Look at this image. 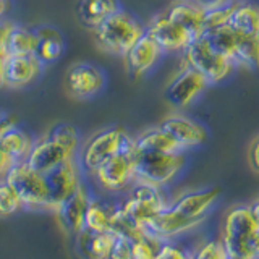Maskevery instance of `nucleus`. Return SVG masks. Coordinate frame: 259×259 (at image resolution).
<instances>
[{
    "instance_id": "1",
    "label": "nucleus",
    "mask_w": 259,
    "mask_h": 259,
    "mask_svg": "<svg viewBox=\"0 0 259 259\" xmlns=\"http://www.w3.org/2000/svg\"><path fill=\"white\" fill-rule=\"evenodd\" d=\"M219 198L221 190L209 188V190H191L178 194L172 198L170 206L165 209L168 219L177 227V230L185 237L204 224V221L212 212Z\"/></svg>"
},
{
    "instance_id": "2",
    "label": "nucleus",
    "mask_w": 259,
    "mask_h": 259,
    "mask_svg": "<svg viewBox=\"0 0 259 259\" xmlns=\"http://www.w3.org/2000/svg\"><path fill=\"white\" fill-rule=\"evenodd\" d=\"M115 154H136L135 138L121 126H109L99 130L83 144L78 162L83 172L91 175Z\"/></svg>"
},
{
    "instance_id": "3",
    "label": "nucleus",
    "mask_w": 259,
    "mask_h": 259,
    "mask_svg": "<svg viewBox=\"0 0 259 259\" xmlns=\"http://www.w3.org/2000/svg\"><path fill=\"white\" fill-rule=\"evenodd\" d=\"M94 40L104 52L123 57L144 32L146 26L135 15L118 8L110 16H107L99 26L93 29Z\"/></svg>"
},
{
    "instance_id": "4",
    "label": "nucleus",
    "mask_w": 259,
    "mask_h": 259,
    "mask_svg": "<svg viewBox=\"0 0 259 259\" xmlns=\"http://www.w3.org/2000/svg\"><path fill=\"white\" fill-rule=\"evenodd\" d=\"M186 164H188L186 151L136 154L135 177L136 182L167 190L183 174Z\"/></svg>"
},
{
    "instance_id": "5",
    "label": "nucleus",
    "mask_w": 259,
    "mask_h": 259,
    "mask_svg": "<svg viewBox=\"0 0 259 259\" xmlns=\"http://www.w3.org/2000/svg\"><path fill=\"white\" fill-rule=\"evenodd\" d=\"M172 198L164 188H157L143 182H135L123 201H120L125 214L135 225L143 229L144 224H148L162 210L170 206Z\"/></svg>"
},
{
    "instance_id": "6",
    "label": "nucleus",
    "mask_w": 259,
    "mask_h": 259,
    "mask_svg": "<svg viewBox=\"0 0 259 259\" xmlns=\"http://www.w3.org/2000/svg\"><path fill=\"white\" fill-rule=\"evenodd\" d=\"M259 229L249 204H235L225 212L221 225V240L229 257L249 259L246 245L249 237Z\"/></svg>"
},
{
    "instance_id": "7",
    "label": "nucleus",
    "mask_w": 259,
    "mask_h": 259,
    "mask_svg": "<svg viewBox=\"0 0 259 259\" xmlns=\"http://www.w3.org/2000/svg\"><path fill=\"white\" fill-rule=\"evenodd\" d=\"M5 180L18 194L23 207L32 210H54L42 174L32 170L26 162H16L8 170Z\"/></svg>"
},
{
    "instance_id": "8",
    "label": "nucleus",
    "mask_w": 259,
    "mask_h": 259,
    "mask_svg": "<svg viewBox=\"0 0 259 259\" xmlns=\"http://www.w3.org/2000/svg\"><path fill=\"white\" fill-rule=\"evenodd\" d=\"M182 62L186 63L193 70H196L199 75L204 76L209 84H219L229 78L235 65L232 60L225 59L224 55L217 54L212 47L209 46L207 39L201 36L194 39L193 42L185 49Z\"/></svg>"
},
{
    "instance_id": "9",
    "label": "nucleus",
    "mask_w": 259,
    "mask_h": 259,
    "mask_svg": "<svg viewBox=\"0 0 259 259\" xmlns=\"http://www.w3.org/2000/svg\"><path fill=\"white\" fill-rule=\"evenodd\" d=\"M136 154H115L96 170L93 175L96 185L105 193H123L136 182L135 177Z\"/></svg>"
},
{
    "instance_id": "10",
    "label": "nucleus",
    "mask_w": 259,
    "mask_h": 259,
    "mask_svg": "<svg viewBox=\"0 0 259 259\" xmlns=\"http://www.w3.org/2000/svg\"><path fill=\"white\" fill-rule=\"evenodd\" d=\"M210 84L186 63H180V68L167 83L165 99L174 109H186L206 91Z\"/></svg>"
},
{
    "instance_id": "11",
    "label": "nucleus",
    "mask_w": 259,
    "mask_h": 259,
    "mask_svg": "<svg viewBox=\"0 0 259 259\" xmlns=\"http://www.w3.org/2000/svg\"><path fill=\"white\" fill-rule=\"evenodd\" d=\"M105 86L104 71L94 63L78 62L73 63L65 75V88L71 97L86 101L97 96Z\"/></svg>"
},
{
    "instance_id": "12",
    "label": "nucleus",
    "mask_w": 259,
    "mask_h": 259,
    "mask_svg": "<svg viewBox=\"0 0 259 259\" xmlns=\"http://www.w3.org/2000/svg\"><path fill=\"white\" fill-rule=\"evenodd\" d=\"M83 174L78 157H71L44 175L54 210L63 199H67L83 185Z\"/></svg>"
},
{
    "instance_id": "13",
    "label": "nucleus",
    "mask_w": 259,
    "mask_h": 259,
    "mask_svg": "<svg viewBox=\"0 0 259 259\" xmlns=\"http://www.w3.org/2000/svg\"><path fill=\"white\" fill-rule=\"evenodd\" d=\"M146 32L156 40L164 52H185V49L193 42V36L160 12L154 15L146 24Z\"/></svg>"
},
{
    "instance_id": "14",
    "label": "nucleus",
    "mask_w": 259,
    "mask_h": 259,
    "mask_svg": "<svg viewBox=\"0 0 259 259\" xmlns=\"http://www.w3.org/2000/svg\"><path fill=\"white\" fill-rule=\"evenodd\" d=\"M159 126L180 146L182 151L199 148L207 141L206 128L183 113H170L160 121Z\"/></svg>"
},
{
    "instance_id": "15",
    "label": "nucleus",
    "mask_w": 259,
    "mask_h": 259,
    "mask_svg": "<svg viewBox=\"0 0 259 259\" xmlns=\"http://www.w3.org/2000/svg\"><path fill=\"white\" fill-rule=\"evenodd\" d=\"M165 52L162 51L156 40L148 32H144L123 55V62L128 75L133 78L146 76L148 73H151L156 68V65L160 62Z\"/></svg>"
},
{
    "instance_id": "16",
    "label": "nucleus",
    "mask_w": 259,
    "mask_h": 259,
    "mask_svg": "<svg viewBox=\"0 0 259 259\" xmlns=\"http://www.w3.org/2000/svg\"><path fill=\"white\" fill-rule=\"evenodd\" d=\"M91 198V193L83 183L79 188L70 194L67 199H63L59 206L55 207V215L59 221L60 229L68 235H78L84 229V217L88 202Z\"/></svg>"
},
{
    "instance_id": "17",
    "label": "nucleus",
    "mask_w": 259,
    "mask_h": 259,
    "mask_svg": "<svg viewBox=\"0 0 259 259\" xmlns=\"http://www.w3.org/2000/svg\"><path fill=\"white\" fill-rule=\"evenodd\" d=\"M46 65L34 54L8 55L5 62V86L20 89L32 84L42 75Z\"/></svg>"
},
{
    "instance_id": "18",
    "label": "nucleus",
    "mask_w": 259,
    "mask_h": 259,
    "mask_svg": "<svg viewBox=\"0 0 259 259\" xmlns=\"http://www.w3.org/2000/svg\"><path fill=\"white\" fill-rule=\"evenodd\" d=\"M71 157H76V154L62 148L60 144L52 141L51 138L44 136L34 141L24 162H26L32 170L46 175L47 172H51L52 168H55L57 165H60L62 162L68 160Z\"/></svg>"
},
{
    "instance_id": "19",
    "label": "nucleus",
    "mask_w": 259,
    "mask_h": 259,
    "mask_svg": "<svg viewBox=\"0 0 259 259\" xmlns=\"http://www.w3.org/2000/svg\"><path fill=\"white\" fill-rule=\"evenodd\" d=\"M164 12L170 20L188 31L193 39L204 34V8L196 0H174Z\"/></svg>"
},
{
    "instance_id": "20",
    "label": "nucleus",
    "mask_w": 259,
    "mask_h": 259,
    "mask_svg": "<svg viewBox=\"0 0 259 259\" xmlns=\"http://www.w3.org/2000/svg\"><path fill=\"white\" fill-rule=\"evenodd\" d=\"M34 31L37 37L34 55L37 59L44 65L60 60L65 52V39L60 29L51 26V24H40L34 28Z\"/></svg>"
},
{
    "instance_id": "21",
    "label": "nucleus",
    "mask_w": 259,
    "mask_h": 259,
    "mask_svg": "<svg viewBox=\"0 0 259 259\" xmlns=\"http://www.w3.org/2000/svg\"><path fill=\"white\" fill-rule=\"evenodd\" d=\"M32 144H34L32 136L20 125H16L15 120L0 130V146L15 162L26 160Z\"/></svg>"
},
{
    "instance_id": "22",
    "label": "nucleus",
    "mask_w": 259,
    "mask_h": 259,
    "mask_svg": "<svg viewBox=\"0 0 259 259\" xmlns=\"http://www.w3.org/2000/svg\"><path fill=\"white\" fill-rule=\"evenodd\" d=\"M113 235L83 229L76 235V249L83 259H109Z\"/></svg>"
},
{
    "instance_id": "23",
    "label": "nucleus",
    "mask_w": 259,
    "mask_h": 259,
    "mask_svg": "<svg viewBox=\"0 0 259 259\" xmlns=\"http://www.w3.org/2000/svg\"><path fill=\"white\" fill-rule=\"evenodd\" d=\"M37 44L36 31L23 24L8 21L4 37V47L7 55H29L34 54Z\"/></svg>"
},
{
    "instance_id": "24",
    "label": "nucleus",
    "mask_w": 259,
    "mask_h": 259,
    "mask_svg": "<svg viewBox=\"0 0 259 259\" xmlns=\"http://www.w3.org/2000/svg\"><path fill=\"white\" fill-rule=\"evenodd\" d=\"M118 8V0H78L76 15L83 26L94 29Z\"/></svg>"
},
{
    "instance_id": "25",
    "label": "nucleus",
    "mask_w": 259,
    "mask_h": 259,
    "mask_svg": "<svg viewBox=\"0 0 259 259\" xmlns=\"http://www.w3.org/2000/svg\"><path fill=\"white\" fill-rule=\"evenodd\" d=\"M135 151L136 154H151V152H178L182 149L157 125L144 130V132L135 136Z\"/></svg>"
},
{
    "instance_id": "26",
    "label": "nucleus",
    "mask_w": 259,
    "mask_h": 259,
    "mask_svg": "<svg viewBox=\"0 0 259 259\" xmlns=\"http://www.w3.org/2000/svg\"><path fill=\"white\" fill-rule=\"evenodd\" d=\"M229 26L240 36L259 34V5L251 2H237L230 16Z\"/></svg>"
},
{
    "instance_id": "27",
    "label": "nucleus",
    "mask_w": 259,
    "mask_h": 259,
    "mask_svg": "<svg viewBox=\"0 0 259 259\" xmlns=\"http://www.w3.org/2000/svg\"><path fill=\"white\" fill-rule=\"evenodd\" d=\"M115 202H107L91 194L86 209L84 229L93 232H110V214Z\"/></svg>"
},
{
    "instance_id": "28",
    "label": "nucleus",
    "mask_w": 259,
    "mask_h": 259,
    "mask_svg": "<svg viewBox=\"0 0 259 259\" xmlns=\"http://www.w3.org/2000/svg\"><path fill=\"white\" fill-rule=\"evenodd\" d=\"M202 36L207 39L209 46L212 47L217 54H221L225 59L233 62V57H235V52H237L238 40H240V34L237 31L232 29L229 24H225V26L204 32Z\"/></svg>"
},
{
    "instance_id": "29",
    "label": "nucleus",
    "mask_w": 259,
    "mask_h": 259,
    "mask_svg": "<svg viewBox=\"0 0 259 259\" xmlns=\"http://www.w3.org/2000/svg\"><path fill=\"white\" fill-rule=\"evenodd\" d=\"M233 63L246 70H259V34L240 36Z\"/></svg>"
},
{
    "instance_id": "30",
    "label": "nucleus",
    "mask_w": 259,
    "mask_h": 259,
    "mask_svg": "<svg viewBox=\"0 0 259 259\" xmlns=\"http://www.w3.org/2000/svg\"><path fill=\"white\" fill-rule=\"evenodd\" d=\"M46 136L51 138V140L55 141L57 144H60L62 148L68 149L70 152L76 154V156H78L81 138H79L78 128L75 125L67 123V121H62V123L52 125Z\"/></svg>"
},
{
    "instance_id": "31",
    "label": "nucleus",
    "mask_w": 259,
    "mask_h": 259,
    "mask_svg": "<svg viewBox=\"0 0 259 259\" xmlns=\"http://www.w3.org/2000/svg\"><path fill=\"white\" fill-rule=\"evenodd\" d=\"M221 237H206L191 243V259H227Z\"/></svg>"
},
{
    "instance_id": "32",
    "label": "nucleus",
    "mask_w": 259,
    "mask_h": 259,
    "mask_svg": "<svg viewBox=\"0 0 259 259\" xmlns=\"http://www.w3.org/2000/svg\"><path fill=\"white\" fill-rule=\"evenodd\" d=\"M162 245H164L162 240L144 232L141 238L132 241V259H156Z\"/></svg>"
},
{
    "instance_id": "33",
    "label": "nucleus",
    "mask_w": 259,
    "mask_h": 259,
    "mask_svg": "<svg viewBox=\"0 0 259 259\" xmlns=\"http://www.w3.org/2000/svg\"><path fill=\"white\" fill-rule=\"evenodd\" d=\"M23 207L18 194L5 178L0 180V217H10Z\"/></svg>"
},
{
    "instance_id": "34",
    "label": "nucleus",
    "mask_w": 259,
    "mask_h": 259,
    "mask_svg": "<svg viewBox=\"0 0 259 259\" xmlns=\"http://www.w3.org/2000/svg\"><path fill=\"white\" fill-rule=\"evenodd\" d=\"M156 259H191V243L186 241V238L164 241Z\"/></svg>"
},
{
    "instance_id": "35",
    "label": "nucleus",
    "mask_w": 259,
    "mask_h": 259,
    "mask_svg": "<svg viewBox=\"0 0 259 259\" xmlns=\"http://www.w3.org/2000/svg\"><path fill=\"white\" fill-rule=\"evenodd\" d=\"M237 2H238V0H235V2H232L230 5H225V7H221V8L204 10V21H202V24H204V32L229 24L230 16H232V13L235 10V5H237Z\"/></svg>"
},
{
    "instance_id": "36",
    "label": "nucleus",
    "mask_w": 259,
    "mask_h": 259,
    "mask_svg": "<svg viewBox=\"0 0 259 259\" xmlns=\"http://www.w3.org/2000/svg\"><path fill=\"white\" fill-rule=\"evenodd\" d=\"M112 248L109 259H132V240L121 233H112Z\"/></svg>"
},
{
    "instance_id": "37",
    "label": "nucleus",
    "mask_w": 259,
    "mask_h": 259,
    "mask_svg": "<svg viewBox=\"0 0 259 259\" xmlns=\"http://www.w3.org/2000/svg\"><path fill=\"white\" fill-rule=\"evenodd\" d=\"M248 160H249V167L253 172L259 174V136L254 138L253 143L249 146L248 151Z\"/></svg>"
},
{
    "instance_id": "38",
    "label": "nucleus",
    "mask_w": 259,
    "mask_h": 259,
    "mask_svg": "<svg viewBox=\"0 0 259 259\" xmlns=\"http://www.w3.org/2000/svg\"><path fill=\"white\" fill-rule=\"evenodd\" d=\"M16 162L8 156V154L2 149V146H0V180H4L7 177L8 170H10Z\"/></svg>"
},
{
    "instance_id": "39",
    "label": "nucleus",
    "mask_w": 259,
    "mask_h": 259,
    "mask_svg": "<svg viewBox=\"0 0 259 259\" xmlns=\"http://www.w3.org/2000/svg\"><path fill=\"white\" fill-rule=\"evenodd\" d=\"M246 253L249 259H259V229L249 237L246 245Z\"/></svg>"
},
{
    "instance_id": "40",
    "label": "nucleus",
    "mask_w": 259,
    "mask_h": 259,
    "mask_svg": "<svg viewBox=\"0 0 259 259\" xmlns=\"http://www.w3.org/2000/svg\"><path fill=\"white\" fill-rule=\"evenodd\" d=\"M196 2L204 8V10H212V8H221L225 5H230L235 0H196Z\"/></svg>"
},
{
    "instance_id": "41",
    "label": "nucleus",
    "mask_w": 259,
    "mask_h": 259,
    "mask_svg": "<svg viewBox=\"0 0 259 259\" xmlns=\"http://www.w3.org/2000/svg\"><path fill=\"white\" fill-rule=\"evenodd\" d=\"M7 52L5 47L0 46V89L5 86V62H7Z\"/></svg>"
},
{
    "instance_id": "42",
    "label": "nucleus",
    "mask_w": 259,
    "mask_h": 259,
    "mask_svg": "<svg viewBox=\"0 0 259 259\" xmlns=\"http://www.w3.org/2000/svg\"><path fill=\"white\" fill-rule=\"evenodd\" d=\"M249 209H251V214H253L254 221H256V224H257V227H259V198H256L253 202H251V204H249Z\"/></svg>"
},
{
    "instance_id": "43",
    "label": "nucleus",
    "mask_w": 259,
    "mask_h": 259,
    "mask_svg": "<svg viewBox=\"0 0 259 259\" xmlns=\"http://www.w3.org/2000/svg\"><path fill=\"white\" fill-rule=\"evenodd\" d=\"M8 10H10V0H0V21H4Z\"/></svg>"
},
{
    "instance_id": "44",
    "label": "nucleus",
    "mask_w": 259,
    "mask_h": 259,
    "mask_svg": "<svg viewBox=\"0 0 259 259\" xmlns=\"http://www.w3.org/2000/svg\"><path fill=\"white\" fill-rule=\"evenodd\" d=\"M7 26H8V21H0V46H4V37H5V32H7Z\"/></svg>"
},
{
    "instance_id": "45",
    "label": "nucleus",
    "mask_w": 259,
    "mask_h": 259,
    "mask_svg": "<svg viewBox=\"0 0 259 259\" xmlns=\"http://www.w3.org/2000/svg\"><path fill=\"white\" fill-rule=\"evenodd\" d=\"M13 118H10V117H8V115H4V117H0V130H2L7 123H10V121H12Z\"/></svg>"
},
{
    "instance_id": "46",
    "label": "nucleus",
    "mask_w": 259,
    "mask_h": 259,
    "mask_svg": "<svg viewBox=\"0 0 259 259\" xmlns=\"http://www.w3.org/2000/svg\"><path fill=\"white\" fill-rule=\"evenodd\" d=\"M227 259H235V257H227Z\"/></svg>"
}]
</instances>
